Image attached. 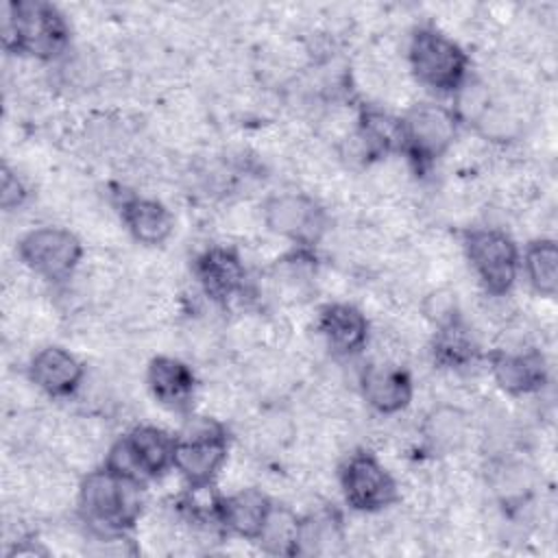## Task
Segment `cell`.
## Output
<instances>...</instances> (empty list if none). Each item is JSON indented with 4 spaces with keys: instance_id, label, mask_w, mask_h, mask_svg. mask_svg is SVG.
I'll list each match as a JSON object with an SVG mask.
<instances>
[{
    "instance_id": "cell-20",
    "label": "cell",
    "mask_w": 558,
    "mask_h": 558,
    "mask_svg": "<svg viewBox=\"0 0 558 558\" xmlns=\"http://www.w3.org/2000/svg\"><path fill=\"white\" fill-rule=\"evenodd\" d=\"M299 536H301V519L290 508L272 504L266 517V523L257 536L259 545L268 554L294 556L299 554Z\"/></svg>"
},
{
    "instance_id": "cell-23",
    "label": "cell",
    "mask_w": 558,
    "mask_h": 558,
    "mask_svg": "<svg viewBox=\"0 0 558 558\" xmlns=\"http://www.w3.org/2000/svg\"><path fill=\"white\" fill-rule=\"evenodd\" d=\"M453 94H456V105L451 107V111L456 113L458 122L475 124L482 118V113L493 105L488 87L482 85L480 81L466 78Z\"/></svg>"
},
{
    "instance_id": "cell-5",
    "label": "cell",
    "mask_w": 558,
    "mask_h": 558,
    "mask_svg": "<svg viewBox=\"0 0 558 558\" xmlns=\"http://www.w3.org/2000/svg\"><path fill=\"white\" fill-rule=\"evenodd\" d=\"M172 456L174 436L153 425H140L111 445L105 466L142 484L170 469Z\"/></svg>"
},
{
    "instance_id": "cell-15",
    "label": "cell",
    "mask_w": 558,
    "mask_h": 558,
    "mask_svg": "<svg viewBox=\"0 0 558 558\" xmlns=\"http://www.w3.org/2000/svg\"><path fill=\"white\" fill-rule=\"evenodd\" d=\"M120 214L129 233L146 246L163 244L174 227L172 214L166 209V205L146 196L124 198Z\"/></svg>"
},
{
    "instance_id": "cell-12",
    "label": "cell",
    "mask_w": 558,
    "mask_h": 558,
    "mask_svg": "<svg viewBox=\"0 0 558 558\" xmlns=\"http://www.w3.org/2000/svg\"><path fill=\"white\" fill-rule=\"evenodd\" d=\"M362 395L371 408L381 414L401 412L412 399V379L399 366L375 364L362 373Z\"/></svg>"
},
{
    "instance_id": "cell-8",
    "label": "cell",
    "mask_w": 558,
    "mask_h": 558,
    "mask_svg": "<svg viewBox=\"0 0 558 558\" xmlns=\"http://www.w3.org/2000/svg\"><path fill=\"white\" fill-rule=\"evenodd\" d=\"M458 118L449 107L423 102L401 120V148L418 163L438 159L456 140Z\"/></svg>"
},
{
    "instance_id": "cell-1",
    "label": "cell",
    "mask_w": 558,
    "mask_h": 558,
    "mask_svg": "<svg viewBox=\"0 0 558 558\" xmlns=\"http://www.w3.org/2000/svg\"><path fill=\"white\" fill-rule=\"evenodd\" d=\"M68 24L54 4L17 0L4 4L2 44L11 52L52 59L68 46Z\"/></svg>"
},
{
    "instance_id": "cell-9",
    "label": "cell",
    "mask_w": 558,
    "mask_h": 558,
    "mask_svg": "<svg viewBox=\"0 0 558 558\" xmlns=\"http://www.w3.org/2000/svg\"><path fill=\"white\" fill-rule=\"evenodd\" d=\"M340 486L351 508L375 512L397 499V484L386 466L368 451L349 456L340 471Z\"/></svg>"
},
{
    "instance_id": "cell-2",
    "label": "cell",
    "mask_w": 558,
    "mask_h": 558,
    "mask_svg": "<svg viewBox=\"0 0 558 558\" xmlns=\"http://www.w3.org/2000/svg\"><path fill=\"white\" fill-rule=\"evenodd\" d=\"M142 484L122 477L107 466L87 473L78 488V504L89 523L100 525L107 534L124 532L142 514Z\"/></svg>"
},
{
    "instance_id": "cell-4",
    "label": "cell",
    "mask_w": 558,
    "mask_h": 558,
    "mask_svg": "<svg viewBox=\"0 0 558 558\" xmlns=\"http://www.w3.org/2000/svg\"><path fill=\"white\" fill-rule=\"evenodd\" d=\"M408 59L418 83L438 92H456L469 78L466 52L432 26L418 28L412 35Z\"/></svg>"
},
{
    "instance_id": "cell-13",
    "label": "cell",
    "mask_w": 558,
    "mask_h": 558,
    "mask_svg": "<svg viewBox=\"0 0 558 558\" xmlns=\"http://www.w3.org/2000/svg\"><path fill=\"white\" fill-rule=\"evenodd\" d=\"M272 501L257 488H242L216 504L218 521L242 538L257 541Z\"/></svg>"
},
{
    "instance_id": "cell-16",
    "label": "cell",
    "mask_w": 558,
    "mask_h": 558,
    "mask_svg": "<svg viewBox=\"0 0 558 558\" xmlns=\"http://www.w3.org/2000/svg\"><path fill=\"white\" fill-rule=\"evenodd\" d=\"M318 329L336 353H355L366 344V316L349 303H331L320 312Z\"/></svg>"
},
{
    "instance_id": "cell-22",
    "label": "cell",
    "mask_w": 558,
    "mask_h": 558,
    "mask_svg": "<svg viewBox=\"0 0 558 558\" xmlns=\"http://www.w3.org/2000/svg\"><path fill=\"white\" fill-rule=\"evenodd\" d=\"M434 351H436L438 360L445 364H462L471 357L473 342H471L466 329L462 327L460 318L438 327Z\"/></svg>"
},
{
    "instance_id": "cell-3",
    "label": "cell",
    "mask_w": 558,
    "mask_h": 558,
    "mask_svg": "<svg viewBox=\"0 0 558 558\" xmlns=\"http://www.w3.org/2000/svg\"><path fill=\"white\" fill-rule=\"evenodd\" d=\"M229 442L225 427L211 418H190L174 436L172 466L192 488H207L227 460Z\"/></svg>"
},
{
    "instance_id": "cell-17",
    "label": "cell",
    "mask_w": 558,
    "mask_h": 558,
    "mask_svg": "<svg viewBox=\"0 0 558 558\" xmlns=\"http://www.w3.org/2000/svg\"><path fill=\"white\" fill-rule=\"evenodd\" d=\"M196 277L211 299L227 301L229 296L242 290L244 266L233 251L214 246L198 257Z\"/></svg>"
},
{
    "instance_id": "cell-25",
    "label": "cell",
    "mask_w": 558,
    "mask_h": 558,
    "mask_svg": "<svg viewBox=\"0 0 558 558\" xmlns=\"http://www.w3.org/2000/svg\"><path fill=\"white\" fill-rule=\"evenodd\" d=\"M26 196L24 183L17 179V174L13 170H9L7 166L2 168V183H0V203L4 209H13L17 207Z\"/></svg>"
},
{
    "instance_id": "cell-21",
    "label": "cell",
    "mask_w": 558,
    "mask_h": 558,
    "mask_svg": "<svg viewBox=\"0 0 558 558\" xmlns=\"http://www.w3.org/2000/svg\"><path fill=\"white\" fill-rule=\"evenodd\" d=\"M466 421L464 414L456 408H438L425 421V438L436 449L458 447L464 438Z\"/></svg>"
},
{
    "instance_id": "cell-7",
    "label": "cell",
    "mask_w": 558,
    "mask_h": 558,
    "mask_svg": "<svg viewBox=\"0 0 558 558\" xmlns=\"http://www.w3.org/2000/svg\"><path fill=\"white\" fill-rule=\"evenodd\" d=\"M17 255L35 275L50 281H61L76 270L83 257V244L68 229L39 227L20 240Z\"/></svg>"
},
{
    "instance_id": "cell-24",
    "label": "cell",
    "mask_w": 558,
    "mask_h": 558,
    "mask_svg": "<svg viewBox=\"0 0 558 558\" xmlns=\"http://www.w3.org/2000/svg\"><path fill=\"white\" fill-rule=\"evenodd\" d=\"M425 316L432 318L436 327L456 320L458 307H456V299L451 296V292H447V290L434 292L425 303Z\"/></svg>"
},
{
    "instance_id": "cell-11",
    "label": "cell",
    "mask_w": 558,
    "mask_h": 558,
    "mask_svg": "<svg viewBox=\"0 0 558 558\" xmlns=\"http://www.w3.org/2000/svg\"><path fill=\"white\" fill-rule=\"evenodd\" d=\"M33 384L50 397H70L83 381V364L63 347H46L31 360Z\"/></svg>"
},
{
    "instance_id": "cell-19",
    "label": "cell",
    "mask_w": 558,
    "mask_h": 558,
    "mask_svg": "<svg viewBox=\"0 0 558 558\" xmlns=\"http://www.w3.org/2000/svg\"><path fill=\"white\" fill-rule=\"evenodd\" d=\"M521 266L530 286L543 294L554 296L558 290V246L554 240H534L525 246Z\"/></svg>"
},
{
    "instance_id": "cell-18",
    "label": "cell",
    "mask_w": 558,
    "mask_h": 558,
    "mask_svg": "<svg viewBox=\"0 0 558 558\" xmlns=\"http://www.w3.org/2000/svg\"><path fill=\"white\" fill-rule=\"evenodd\" d=\"M153 397L170 408H183L194 395V373L177 357L159 355L148 364L146 373Z\"/></svg>"
},
{
    "instance_id": "cell-6",
    "label": "cell",
    "mask_w": 558,
    "mask_h": 558,
    "mask_svg": "<svg viewBox=\"0 0 558 558\" xmlns=\"http://www.w3.org/2000/svg\"><path fill=\"white\" fill-rule=\"evenodd\" d=\"M466 259L486 292L506 294L519 272L521 255L512 238L499 229H471L464 235Z\"/></svg>"
},
{
    "instance_id": "cell-10",
    "label": "cell",
    "mask_w": 558,
    "mask_h": 558,
    "mask_svg": "<svg viewBox=\"0 0 558 558\" xmlns=\"http://www.w3.org/2000/svg\"><path fill=\"white\" fill-rule=\"evenodd\" d=\"M264 222L281 238L310 244L320 235L325 216L318 203L307 194L281 192L264 203Z\"/></svg>"
},
{
    "instance_id": "cell-14",
    "label": "cell",
    "mask_w": 558,
    "mask_h": 558,
    "mask_svg": "<svg viewBox=\"0 0 558 558\" xmlns=\"http://www.w3.org/2000/svg\"><path fill=\"white\" fill-rule=\"evenodd\" d=\"M490 371L501 390L510 395H527L538 390L547 379L545 360L536 351L493 353Z\"/></svg>"
}]
</instances>
